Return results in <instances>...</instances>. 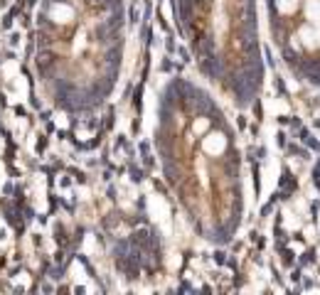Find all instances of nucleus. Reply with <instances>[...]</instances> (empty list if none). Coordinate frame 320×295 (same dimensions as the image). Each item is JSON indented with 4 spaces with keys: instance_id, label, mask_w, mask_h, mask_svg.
Here are the masks:
<instances>
[{
    "instance_id": "nucleus-1",
    "label": "nucleus",
    "mask_w": 320,
    "mask_h": 295,
    "mask_svg": "<svg viewBox=\"0 0 320 295\" xmlns=\"http://www.w3.org/2000/svg\"><path fill=\"white\" fill-rule=\"evenodd\" d=\"M273 40L286 62L320 84V0H268Z\"/></svg>"
},
{
    "instance_id": "nucleus-2",
    "label": "nucleus",
    "mask_w": 320,
    "mask_h": 295,
    "mask_svg": "<svg viewBox=\"0 0 320 295\" xmlns=\"http://www.w3.org/2000/svg\"><path fill=\"white\" fill-rule=\"evenodd\" d=\"M72 18H74V8L69 2H55L50 8V20H55L59 25H67Z\"/></svg>"
}]
</instances>
